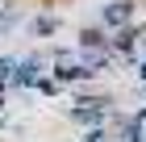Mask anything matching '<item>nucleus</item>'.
<instances>
[{
	"instance_id": "20e7f679",
	"label": "nucleus",
	"mask_w": 146,
	"mask_h": 142,
	"mask_svg": "<svg viewBox=\"0 0 146 142\" xmlns=\"http://www.w3.org/2000/svg\"><path fill=\"white\" fill-rule=\"evenodd\" d=\"M58 25H63V21H58L54 13H38L34 21H29V33H34V38H54Z\"/></svg>"
},
{
	"instance_id": "7ed1b4c3",
	"label": "nucleus",
	"mask_w": 146,
	"mask_h": 142,
	"mask_svg": "<svg viewBox=\"0 0 146 142\" xmlns=\"http://www.w3.org/2000/svg\"><path fill=\"white\" fill-rule=\"evenodd\" d=\"M75 50H79V55L109 50V29H104L100 21H96V25H79V33H75Z\"/></svg>"
},
{
	"instance_id": "f03ea898",
	"label": "nucleus",
	"mask_w": 146,
	"mask_h": 142,
	"mask_svg": "<svg viewBox=\"0 0 146 142\" xmlns=\"http://www.w3.org/2000/svg\"><path fill=\"white\" fill-rule=\"evenodd\" d=\"M138 21V0H109L100 9V25L109 33H117V29H129V25Z\"/></svg>"
},
{
	"instance_id": "423d86ee",
	"label": "nucleus",
	"mask_w": 146,
	"mask_h": 142,
	"mask_svg": "<svg viewBox=\"0 0 146 142\" xmlns=\"http://www.w3.org/2000/svg\"><path fill=\"white\" fill-rule=\"evenodd\" d=\"M134 71H138V84H142V88H146V55H142V59H138V67H134Z\"/></svg>"
},
{
	"instance_id": "39448f33",
	"label": "nucleus",
	"mask_w": 146,
	"mask_h": 142,
	"mask_svg": "<svg viewBox=\"0 0 146 142\" xmlns=\"http://www.w3.org/2000/svg\"><path fill=\"white\" fill-rule=\"evenodd\" d=\"M38 92H42V96H63L67 88L58 84V79H50V75H42V79H38Z\"/></svg>"
},
{
	"instance_id": "f257e3e1",
	"label": "nucleus",
	"mask_w": 146,
	"mask_h": 142,
	"mask_svg": "<svg viewBox=\"0 0 146 142\" xmlns=\"http://www.w3.org/2000/svg\"><path fill=\"white\" fill-rule=\"evenodd\" d=\"M50 71V59L42 50H29V55H17V67H13L9 92H25V88H38V79Z\"/></svg>"
}]
</instances>
